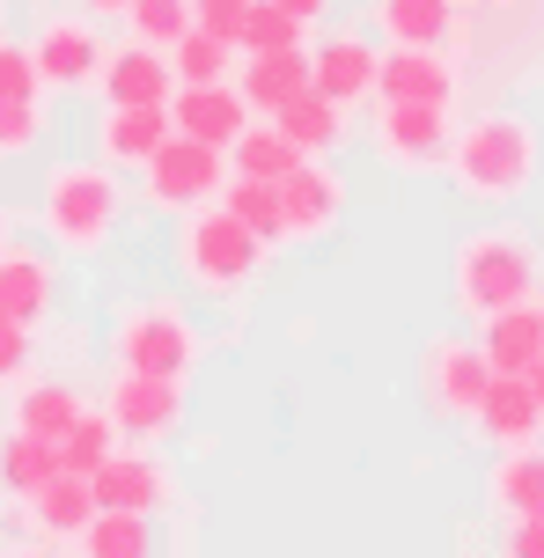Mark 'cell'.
I'll return each mask as SVG.
<instances>
[{"label": "cell", "mask_w": 544, "mask_h": 558, "mask_svg": "<svg viewBox=\"0 0 544 558\" xmlns=\"http://www.w3.org/2000/svg\"><path fill=\"white\" fill-rule=\"evenodd\" d=\"M442 169H449L471 198H522L530 177H537V133L508 111L471 118L463 133H449V162Z\"/></svg>", "instance_id": "cell-1"}, {"label": "cell", "mask_w": 544, "mask_h": 558, "mask_svg": "<svg viewBox=\"0 0 544 558\" xmlns=\"http://www.w3.org/2000/svg\"><path fill=\"white\" fill-rule=\"evenodd\" d=\"M530 287H537V251H530V235H516V228H486V235H471L457 251V302L471 316L530 302Z\"/></svg>", "instance_id": "cell-2"}, {"label": "cell", "mask_w": 544, "mask_h": 558, "mask_svg": "<svg viewBox=\"0 0 544 558\" xmlns=\"http://www.w3.org/2000/svg\"><path fill=\"white\" fill-rule=\"evenodd\" d=\"M45 228L67 251H104V235L118 228V184L104 169H82V162L52 169V184H45Z\"/></svg>", "instance_id": "cell-3"}, {"label": "cell", "mask_w": 544, "mask_h": 558, "mask_svg": "<svg viewBox=\"0 0 544 558\" xmlns=\"http://www.w3.org/2000/svg\"><path fill=\"white\" fill-rule=\"evenodd\" d=\"M177 257H184V272L200 279V287H214V294H229V287H243V279L258 272L265 243L251 235V228L235 221L229 206H214V214H200V221L184 228V243H177Z\"/></svg>", "instance_id": "cell-4"}, {"label": "cell", "mask_w": 544, "mask_h": 558, "mask_svg": "<svg viewBox=\"0 0 544 558\" xmlns=\"http://www.w3.org/2000/svg\"><path fill=\"white\" fill-rule=\"evenodd\" d=\"M118 367H133V375H192V361H200V331L177 316V308H133V316H118Z\"/></svg>", "instance_id": "cell-5"}, {"label": "cell", "mask_w": 544, "mask_h": 558, "mask_svg": "<svg viewBox=\"0 0 544 558\" xmlns=\"http://www.w3.org/2000/svg\"><path fill=\"white\" fill-rule=\"evenodd\" d=\"M141 169H147V198H155V206H170V214H184V206H206V198L221 192V147L184 140V133H170Z\"/></svg>", "instance_id": "cell-6"}, {"label": "cell", "mask_w": 544, "mask_h": 558, "mask_svg": "<svg viewBox=\"0 0 544 558\" xmlns=\"http://www.w3.org/2000/svg\"><path fill=\"white\" fill-rule=\"evenodd\" d=\"M375 147H383V162H390V169L427 177V169L449 162V111H442V104H383Z\"/></svg>", "instance_id": "cell-7"}, {"label": "cell", "mask_w": 544, "mask_h": 558, "mask_svg": "<svg viewBox=\"0 0 544 558\" xmlns=\"http://www.w3.org/2000/svg\"><path fill=\"white\" fill-rule=\"evenodd\" d=\"M162 111H170V133L206 140V147H229V140L243 133V125H251V118H243L251 104H243V96H235L229 82H177Z\"/></svg>", "instance_id": "cell-8"}, {"label": "cell", "mask_w": 544, "mask_h": 558, "mask_svg": "<svg viewBox=\"0 0 544 558\" xmlns=\"http://www.w3.org/2000/svg\"><path fill=\"white\" fill-rule=\"evenodd\" d=\"M375 96L383 104H442L449 111L457 74H449V59L434 52V45H398L390 59H375Z\"/></svg>", "instance_id": "cell-9"}, {"label": "cell", "mask_w": 544, "mask_h": 558, "mask_svg": "<svg viewBox=\"0 0 544 558\" xmlns=\"http://www.w3.org/2000/svg\"><path fill=\"white\" fill-rule=\"evenodd\" d=\"M177 412H184V390H177L170 375H133V367H118L111 412H104V418H111L125 441H147V434H162Z\"/></svg>", "instance_id": "cell-10"}, {"label": "cell", "mask_w": 544, "mask_h": 558, "mask_svg": "<svg viewBox=\"0 0 544 558\" xmlns=\"http://www.w3.org/2000/svg\"><path fill=\"white\" fill-rule=\"evenodd\" d=\"M486 383H493V361L479 353V345H434V361H427V397L442 404L449 418H471L479 412V397H486Z\"/></svg>", "instance_id": "cell-11"}, {"label": "cell", "mask_w": 544, "mask_h": 558, "mask_svg": "<svg viewBox=\"0 0 544 558\" xmlns=\"http://www.w3.org/2000/svg\"><path fill=\"white\" fill-rule=\"evenodd\" d=\"M339 206H346V192H339V177L331 169H316L310 155L280 177V214H287V235H324V228L339 221Z\"/></svg>", "instance_id": "cell-12"}, {"label": "cell", "mask_w": 544, "mask_h": 558, "mask_svg": "<svg viewBox=\"0 0 544 558\" xmlns=\"http://www.w3.org/2000/svg\"><path fill=\"white\" fill-rule=\"evenodd\" d=\"M88 493H96V507H118V514H155L162 507V493H170V477L155 471L147 456H104L96 471H88Z\"/></svg>", "instance_id": "cell-13"}, {"label": "cell", "mask_w": 544, "mask_h": 558, "mask_svg": "<svg viewBox=\"0 0 544 558\" xmlns=\"http://www.w3.org/2000/svg\"><path fill=\"white\" fill-rule=\"evenodd\" d=\"M471 418H479V434L493 448H522V441H537V426H544V412H537V397H530L522 375H493Z\"/></svg>", "instance_id": "cell-14"}, {"label": "cell", "mask_w": 544, "mask_h": 558, "mask_svg": "<svg viewBox=\"0 0 544 558\" xmlns=\"http://www.w3.org/2000/svg\"><path fill=\"white\" fill-rule=\"evenodd\" d=\"M310 88L316 96H331V104H361V96H375V52L361 45V37H331V45H316L310 52Z\"/></svg>", "instance_id": "cell-15"}, {"label": "cell", "mask_w": 544, "mask_h": 558, "mask_svg": "<svg viewBox=\"0 0 544 558\" xmlns=\"http://www.w3.org/2000/svg\"><path fill=\"white\" fill-rule=\"evenodd\" d=\"M37 82L52 88H88L96 82V66H104V52H96V29L88 23H52L45 37H37Z\"/></svg>", "instance_id": "cell-16"}, {"label": "cell", "mask_w": 544, "mask_h": 558, "mask_svg": "<svg viewBox=\"0 0 544 558\" xmlns=\"http://www.w3.org/2000/svg\"><path fill=\"white\" fill-rule=\"evenodd\" d=\"M479 353L493 361V375H522V367L544 353V316L537 302H508L486 316V338H479Z\"/></svg>", "instance_id": "cell-17"}, {"label": "cell", "mask_w": 544, "mask_h": 558, "mask_svg": "<svg viewBox=\"0 0 544 558\" xmlns=\"http://www.w3.org/2000/svg\"><path fill=\"white\" fill-rule=\"evenodd\" d=\"M96 74H104V96H111V104H170V88H177L170 59L155 52V45H133V52L104 59Z\"/></svg>", "instance_id": "cell-18"}, {"label": "cell", "mask_w": 544, "mask_h": 558, "mask_svg": "<svg viewBox=\"0 0 544 558\" xmlns=\"http://www.w3.org/2000/svg\"><path fill=\"white\" fill-rule=\"evenodd\" d=\"M96 140H104L111 162H147V155L170 140V111H162V104H111Z\"/></svg>", "instance_id": "cell-19"}, {"label": "cell", "mask_w": 544, "mask_h": 558, "mask_svg": "<svg viewBox=\"0 0 544 558\" xmlns=\"http://www.w3.org/2000/svg\"><path fill=\"white\" fill-rule=\"evenodd\" d=\"M294 88H310V52H302V45L251 52V66H243V104H251V111H280Z\"/></svg>", "instance_id": "cell-20"}, {"label": "cell", "mask_w": 544, "mask_h": 558, "mask_svg": "<svg viewBox=\"0 0 544 558\" xmlns=\"http://www.w3.org/2000/svg\"><path fill=\"white\" fill-rule=\"evenodd\" d=\"M493 507L508 514V522H522V514H544V448L522 441L500 456V471H493Z\"/></svg>", "instance_id": "cell-21"}, {"label": "cell", "mask_w": 544, "mask_h": 558, "mask_svg": "<svg viewBox=\"0 0 544 558\" xmlns=\"http://www.w3.org/2000/svg\"><path fill=\"white\" fill-rule=\"evenodd\" d=\"M29 514H37V530H45V536H82L88 514H96V493H88V477L59 471V477H45V485L29 493Z\"/></svg>", "instance_id": "cell-22"}, {"label": "cell", "mask_w": 544, "mask_h": 558, "mask_svg": "<svg viewBox=\"0 0 544 558\" xmlns=\"http://www.w3.org/2000/svg\"><path fill=\"white\" fill-rule=\"evenodd\" d=\"M52 302V272H45V257L29 251H8L0 257V316H15V324H37Z\"/></svg>", "instance_id": "cell-23"}, {"label": "cell", "mask_w": 544, "mask_h": 558, "mask_svg": "<svg viewBox=\"0 0 544 558\" xmlns=\"http://www.w3.org/2000/svg\"><path fill=\"white\" fill-rule=\"evenodd\" d=\"M273 125H280L302 155H324V147L339 140V104H331V96H316V88H294L280 111H273Z\"/></svg>", "instance_id": "cell-24"}, {"label": "cell", "mask_w": 544, "mask_h": 558, "mask_svg": "<svg viewBox=\"0 0 544 558\" xmlns=\"http://www.w3.org/2000/svg\"><path fill=\"white\" fill-rule=\"evenodd\" d=\"M82 558H155V544H147V514L96 507L88 530H82Z\"/></svg>", "instance_id": "cell-25"}, {"label": "cell", "mask_w": 544, "mask_h": 558, "mask_svg": "<svg viewBox=\"0 0 544 558\" xmlns=\"http://www.w3.org/2000/svg\"><path fill=\"white\" fill-rule=\"evenodd\" d=\"M229 147H235V177H265V184H280L287 169L302 162V147H294L280 125H243Z\"/></svg>", "instance_id": "cell-26"}, {"label": "cell", "mask_w": 544, "mask_h": 558, "mask_svg": "<svg viewBox=\"0 0 544 558\" xmlns=\"http://www.w3.org/2000/svg\"><path fill=\"white\" fill-rule=\"evenodd\" d=\"M45 477H59V441H37V434H23V426H15V434L0 441V485L29 500Z\"/></svg>", "instance_id": "cell-27"}, {"label": "cell", "mask_w": 544, "mask_h": 558, "mask_svg": "<svg viewBox=\"0 0 544 558\" xmlns=\"http://www.w3.org/2000/svg\"><path fill=\"white\" fill-rule=\"evenodd\" d=\"M375 23L390 29V45H442L449 23H457V8L449 0H383Z\"/></svg>", "instance_id": "cell-28"}, {"label": "cell", "mask_w": 544, "mask_h": 558, "mask_svg": "<svg viewBox=\"0 0 544 558\" xmlns=\"http://www.w3.org/2000/svg\"><path fill=\"white\" fill-rule=\"evenodd\" d=\"M82 390H67V383H37V390H23V412H15V426L23 434H37V441H59L74 418H82Z\"/></svg>", "instance_id": "cell-29"}, {"label": "cell", "mask_w": 544, "mask_h": 558, "mask_svg": "<svg viewBox=\"0 0 544 558\" xmlns=\"http://www.w3.org/2000/svg\"><path fill=\"white\" fill-rule=\"evenodd\" d=\"M221 206H229V214H235L243 228H251L258 243H273V235H287V214H280V184H265V177H235Z\"/></svg>", "instance_id": "cell-30"}, {"label": "cell", "mask_w": 544, "mask_h": 558, "mask_svg": "<svg viewBox=\"0 0 544 558\" xmlns=\"http://www.w3.org/2000/svg\"><path fill=\"white\" fill-rule=\"evenodd\" d=\"M111 448H118V426H111L104 412H82L74 426H67V434H59V471L88 477L96 463H104V456H111Z\"/></svg>", "instance_id": "cell-31"}, {"label": "cell", "mask_w": 544, "mask_h": 558, "mask_svg": "<svg viewBox=\"0 0 544 558\" xmlns=\"http://www.w3.org/2000/svg\"><path fill=\"white\" fill-rule=\"evenodd\" d=\"M229 52H235V45H221V37L184 29V37L170 45V74H177V82H221V74H229Z\"/></svg>", "instance_id": "cell-32"}, {"label": "cell", "mask_w": 544, "mask_h": 558, "mask_svg": "<svg viewBox=\"0 0 544 558\" xmlns=\"http://www.w3.org/2000/svg\"><path fill=\"white\" fill-rule=\"evenodd\" d=\"M287 45H302V23H294L287 8H273V0H251L235 52H287Z\"/></svg>", "instance_id": "cell-33"}, {"label": "cell", "mask_w": 544, "mask_h": 558, "mask_svg": "<svg viewBox=\"0 0 544 558\" xmlns=\"http://www.w3.org/2000/svg\"><path fill=\"white\" fill-rule=\"evenodd\" d=\"M125 15H133V29H141V45L162 52V45H177V37L192 29V0H133Z\"/></svg>", "instance_id": "cell-34"}, {"label": "cell", "mask_w": 544, "mask_h": 558, "mask_svg": "<svg viewBox=\"0 0 544 558\" xmlns=\"http://www.w3.org/2000/svg\"><path fill=\"white\" fill-rule=\"evenodd\" d=\"M37 59L23 45H0V104H37Z\"/></svg>", "instance_id": "cell-35"}, {"label": "cell", "mask_w": 544, "mask_h": 558, "mask_svg": "<svg viewBox=\"0 0 544 558\" xmlns=\"http://www.w3.org/2000/svg\"><path fill=\"white\" fill-rule=\"evenodd\" d=\"M243 15H251V0H192V29L221 37V45L243 37Z\"/></svg>", "instance_id": "cell-36"}, {"label": "cell", "mask_w": 544, "mask_h": 558, "mask_svg": "<svg viewBox=\"0 0 544 558\" xmlns=\"http://www.w3.org/2000/svg\"><path fill=\"white\" fill-rule=\"evenodd\" d=\"M37 140V104H0V155H23Z\"/></svg>", "instance_id": "cell-37"}, {"label": "cell", "mask_w": 544, "mask_h": 558, "mask_svg": "<svg viewBox=\"0 0 544 558\" xmlns=\"http://www.w3.org/2000/svg\"><path fill=\"white\" fill-rule=\"evenodd\" d=\"M23 367H29V324L0 316V383H15Z\"/></svg>", "instance_id": "cell-38"}, {"label": "cell", "mask_w": 544, "mask_h": 558, "mask_svg": "<svg viewBox=\"0 0 544 558\" xmlns=\"http://www.w3.org/2000/svg\"><path fill=\"white\" fill-rule=\"evenodd\" d=\"M508 558H544V514H522L508 536Z\"/></svg>", "instance_id": "cell-39"}, {"label": "cell", "mask_w": 544, "mask_h": 558, "mask_svg": "<svg viewBox=\"0 0 544 558\" xmlns=\"http://www.w3.org/2000/svg\"><path fill=\"white\" fill-rule=\"evenodd\" d=\"M273 8H287V15H294V23L310 29V23H324V8H331V0H273Z\"/></svg>", "instance_id": "cell-40"}, {"label": "cell", "mask_w": 544, "mask_h": 558, "mask_svg": "<svg viewBox=\"0 0 544 558\" xmlns=\"http://www.w3.org/2000/svg\"><path fill=\"white\" fill-rule=\"evenodd\" d=\"M522 383H530V397H537V412H544V353L530 367H522Z\"/></svg>", "instance_id": "cell-41"}, {"label": "cell", "mask_w": 544, "mask_h": 558, "mask_svg": "<svg viewBox=\"0 0 544 558\" xmlns=\"http://www.w3.org/2000/svg\"><path fill=\"white\" fill-rule=\"evenodd\" d=\"M88 8H96V15H125L133 0H88Z\"/></svg>", "instance_id": "cell-42"}, {"label": "cell", "mask_w": 544, "mask_h": 558, "mask_svg": "<svg viewBox=\"0 0 544 558\" xmlns=\"http://www.w3.org/2000/svg\"><path fill=\"white\" fill-rule=\"evenodd\" d=\"M537 316H544V302H537Z\"/></svg>", "instance_id": "cell-43"}]
</instances>
